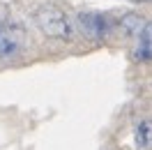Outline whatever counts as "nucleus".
<instances>
[{"mask_svg":"<svg viewBox=\"0 0 152 150\" xmlns=\"http://www.w3.org/2000/svg\"><path fill=\"white\" fill-rule=\"evenodd\" d=\"M35 23L37 28L51 39H69L74 37V26L65 12L56 7V5H42L37 12H35Z\"/></svg>","mask_w":152,"mask_h":150,"instance_id":"f257e3e1","label":"nucleus"},{"mask_svg":"<svg viewBox=\"0 0 152 150\" xmlns=\"http://www.w3.org/2000/svg\"><path fill=\"white\" fill-rule=\"evenodd\" d=\"M76 26L81 30V35L88 39H104L111 30V23L104 14H97V12H83L76 16Z\"/></svg>","mask_w":152,"mask_h":150,"instance_id":"f03ea898","label":"nucleus"},{"mask_svg":"<svg viewBox=\"0 0 152 150\" xmlns=\"http://www.w3.org/2000/svg\"><path fill=\"white\" fill-rule=\"evenodd\" d=\"M19 51H21L19 35L10 26H5L0 21V58H12V56H16Z\"/></svg>","mask_w":152,"mask_h":150,"instance_id":"7ed1b4c3","label":"nucleus"},{"mask_svg":"<svg viewBox=\"0 0 152 150\" xmlns=\"http://www.w3.org/2000/svg\"><path fill=\"white\" fill-rule=\"evenodd\" d=\"M136 42H138V46L134 51V56L138 60H152V21L143 23V28L136 35Z\"/></svg>","mask_w":152,"mask_h":150,"instance_id":"20e7f679","label":"nucleus"},{"mask_svg":"<svg viewBox=\"0 0 152 150\" xmlns=\"http://www.w3.org/2000/svg\"><path fill=\"white\" fill-rule=\"evenodd\" d=\"M136 143L143 150H152V120H143L136 127Z\"/></svg>","mask_w":152,"mask_h":150,"instance_id":"39448f33","label":"nucleus"},{"mask_svg":"<svg viewBox=\"0 0 152 150\" xmlns=\"http://www.w3.org/2000/svg\"><path fill=\"white\" fill-rule=\"evenodd\" d=\"M132 2H152V0H132Z\"/></svg>","mask_w":152,"mask_h":150,"instance_id":"423d86ee","label":"nucleus"}]
</instances>
